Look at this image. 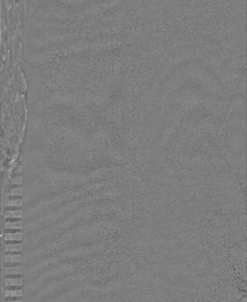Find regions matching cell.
<instances>
[{"mask_svg":"<svg viewBox=\"0 0 247 302\" xmlns=\"http://www.w3.org/2000/svg\"><path fill=\"white\" fill-rule=\"evenodd\" d=\"M4 260L5 263H21L22 261V255H5L4 257Z\"/></svg>","mask_w":247,"mask_h":302,"instance_id":"cell-1","label":"cell"},{"mask_svg":"<svg viewBox=\"0 0 247 302\" xmlns=\"http://www.w3.org/2000/svg\"><path fill=\"white\" fill-rule=\"evenodd\" d=\"M4 240L7 241H21L22 240V233L17 232L15 233H6L4 234Z\"/></svg>","mask_w":247,"mask_h":302,"instance_id":"cell-2","label":"cell"},{"mask_svg":"<svg viewBox=\"0 0 247 302\" xmlns=\"http://www.w3.org/2000/svg\"><path fill=\"white\" fill-rule=\"evenodd\" d=\"M4 284L6 286H22V277L17 278H6L4 280Z\"/></svg>","mask_w":247,"mask_h":302,"instance_id":"cell-3","label":"cell"},{"mask_svg":"<svg viewBox=\"0 0 247 302\" xmlns=\"http://www.w3.org/2000/svg\"><path fill=\"white\" fill-rule=\"evenodd\" d=\"M22 210L11 211L7 210L4 213V218H22Z\"/></svg>","mask_w":247,"mask_h":302,"instance_id":"cell-4","label":"cell"},{"mask_svg":"<svg viewBox=\"0 0 247 302\" xmlns=\"http://www.w3.org/2000/svg\"><path fill=\"white\" fill-rule=\"evenodd\" d=\"M4 273L6 275H21L22 274V267H7L4 269Z\"/></svg>","mask_w":247,"mask_h":302,"instance_id":"cell-5","label":"cell"},{"mask_svg":"<svg viewBox=\"0 0 247 302\" xmlns=\"http://www.w3.org/2000/svg\"><path fill=\"white\" fill-rule=\"evenodd\" d=\"M4 227L6 229H19L22 228V222L21 220L16 221H6L4 222Z\"/></svg>","mask_w":247,"mask_h":302,"instance_id":"cell-6","label":"cell"},{"mask_svg":"<svg viewBox=\"0 0 247 302\" xmlns=\"http://www.w3.org/2000/svg\"><path fill=\"white\" fill-rule=\"evenodd\" d=\"M22 250V243L18 244H8L4 246V250L6 251H17L20 252Z\"/></svg>","mask_w":247,"mask_h":302,"instance_id":"cell-7","label":"cell"},{"mask_svg":"<svg viewBox=\"0 0 247 302\" xmlns=\"http://www.w3.org/2000/svg\"><path fill=\"white\" fill-rule=\"evenodd\" d=\"M22 296V290H6L5 291V297H21Z\"/></svg>","mask_w":247,"mask_h":302,"instance_id":"cell-8","label":"cell"},{"mask_svg":"<svg viewBox=\"0 0 247 302\" xmlns=\"http://www.w3.org/2000/svg\"><path fill=\"white\" fill-rule=\"evenodd\" d=\"M7 206H22V199H16L8 200L6 202Z\"/></svg>","mask_w":247,"mask_h":302,"instance_id":"cell-9","label":"cell"},{"mask_svg":"<svg viewBox=\"0 0 247 302\" xmlns=\"http://www.w3.org/2000/svg\"><path fill=\"white\" fill-rule=\"evenodd\" d=\"M22 188H13L9 192V194L10 195H13V196H14V195H15V196H21L22 195Z\"/></svg>","mask_w":247,"mask_h":302,"instance_id":"cell-10","label":"cell"},{"mask_svg":"<svg viewBox=\"0 0 247 302\" xmlns=\"http://www.w3.org/2000/svg\"><path fill=\"white\" fill-rule=\"evenodd\" d=\"M13 184L20 185V184H22L21 178H18L14 179V180H13Z\"/></svg>","mask_w":247,"mask_h":302,"instance_id":"cell-11","label":"cell"}]
</instances>
